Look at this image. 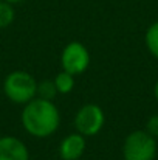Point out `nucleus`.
I'll return each instance as SVG.
<instances>
[{"mask_svg": "<svg viewBox=\"0 0 158 160\" xmlns=\"http://www.w3.org/2000/svg\"><path fill=\"white\" fill-rule=\"evenodd\" d=\"M87 148V138L79 132L68 134L59 143V157L62 160H79Z\"/></svg>", "mask_w": 158, "mask_h": 160, "instance_id": "423d86ee", "label": "nucleus"}, {"mask_svg": "<svg viewBox=\"0 0 158 160\" xmlns=\"http://www.w3.org/2000/svg\"><path fill=\"white\" fill-rule=\"evenodd\" d=\"M53 81H54V86L57 89V93H60V95H68L74 89V76L64 72V70L59 72Z\"/></svg>", "mask_w": 158, "mask_h": 160, "instance_id": "6e6552de", "label": "nucleus"}, {"mask_svg": "<svg viewBox=\"0 0 158 160\" xmlns=\"http://www.w3.org/2000/svg\"><path fill=\"white\" fill-rule=\"evenodd\" d=\"M56 95H57V89H56L53 79H42L37 82V97L39 98L54 101Z\"/></svg>", "mask_w": 158, "mask_h": 160, "instance_id": "9d476101", "label": "nucleus"}, {"mask_svg": "<svg viewBox=\"0 0 158 160\" xmlns=\"http://www.w3.org/2000/svg\"><path fill=\"white\" fill-rule=\"evenodd\" d=\"M144 131H146L149 135H152L154 138L158 140V113H154V115H151V117L147 118Z\"/></svg>", "mask_w": 158, "mask_h": 160, "instance_id": "f8f14e48", "label": "nucleus"}, {"mask_svg": "<svg viewBox=\"0 0 158 160\" xmlns=\"http://www.w3.org/2000/svg\"><path fill=\"white\" fill-rule=\"evenodd\" d=\"M144 44L155 59H158V20L151 23L144 34Z\"/></svg>", "mask_w": 158, "mask_h": 160, "instance_id": "1a4fd4ad", "label": "nucleus"}, {"mask_svg": "<svg viewBox=\"0 0 158 160\" xmlns=\"http://www.w3.org/2000/svg\"><path fill=\"white\" fill-rule=\"evenodd\" d=\"M105 123V113L103 107L95 103H87L78 109L73 124L76 132L84 135L85 138L95 137L101 132Z\"/></svg>", "mask_w": 158, "mask_h": 160, "instance_id": "20e7f679", "label": "nucleus"}, {"mask_svg": "<svg viewBox=\"0 0 158 160\" xmlns=\"http://www.w3.org/2000/svg\"><path fill=\"white\" fill-rule=\"evenodd\" d=\"M3 93L14 104H26L37 97V81L25 70H14L3 81Z\"/></svg>", "mask_w": 158, "mask_h": 160, "instance_id": "f03ea898", "label": "nucleus"}, {"mask_svg": "<svg viewBox=\"0 0 158 160\" xmlns=\"http://www.w3.org/2000/svg\"><path fill=\"white\" fill-rule=\"evenodd\" d=\"M154 97H155V100H157V103H158V79H157V82H155V86H154Z\"/></svg>", "mask_w": 158, "mask_h": 160, "instance_id": "ddd939ff", "label": "nucleus"}, {"mask_svg": "<svg viewBox=\"0 0 158 160\" xmlns=\"http://www.w3.org/2000/svg\"><path fill=\"white\" fill-rule=\"evenodd\" d=\"M16 19V11H14V5L0 0V30L2 28H8Z\"/></svg>", "mask_w": 158, "mask_h": 160, "instance_id": "9b49d317", "label": "nucleus"}, {"mask_svg": "<svg viewBox=\"0 0 158 160\" xmlns=\"http://www.w3.org/2000/svg\"><path fill=\"white\" fill-rule=\"evenodd\" d=\"M20 121L26 134L34 138H47L59 129L60 113L54 101L36 97L30 103L23 104Z\"/></svg>", "mask_w": 158, "mask_h": 160, "instance_id": "f257e3e1", "label": "nucleus"}, {"mask_svg": "<svg viewBox=\"0 0 158 160\" xmlns=\"http://www.w3.org/2000/svg\"><path fill=\"white\" fill-rule=\"evenodd\" d=\"M90 65V53L79 41L68 42L60 53V67L64 72L78 76L82 75Z\"/></svg>", "mask_w": 158, "mask_h": 160, "instance_id": "39448f33", "label": "nucleus"}, {"mask_svg": "<svg viewBox=\"0 0 158 160\" xmlns=\"http://www.w3.org/2000/svg\"><path fill=\"white\" fill-rule=\"evenodd\" d=\"M0 160H30L26 145L12 135L0 137Z\"/></svg>", "mask_w": 158, "mask_h": 160, "instance_id": "0eeeda50", "label": "nucleus"}, {"mask_svg": "<svg viewBox=\"0 0 158 160\" xmlns=\"http://www.w3.org/2000/svg\"><path fill=\"white\" fill-rule=\"evenodd\" d=\"M157 151V138L149 135L144 129L132 131L122 143L124 160H155Z\"/></svg>", "mask_w": 158, "mask_h": 160, "instance_id": "7ed1b4c3", "label": "nucleus"}, {"mask_svg": "<svg viewBox=\"0 0 158 160\" xmlns=\"http://www.w3.org/2000/svg\"><path fill=\"white\" fill-rule=\"evenodd\" d=\"M3 2H8V3H11V5H17V3L23 2V0H3Z\"/></svg>", "mask_w": 158, "mask_h": 160, "instance_id": "4468645a", "label": "nucleus"}]
</instances>
